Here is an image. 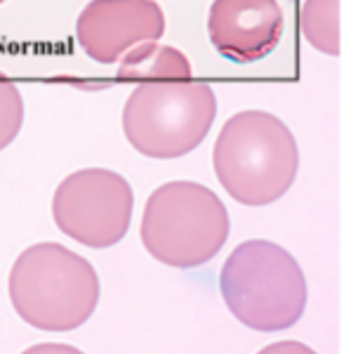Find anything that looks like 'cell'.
I'll return each mask as SVG.
<instances>
[{
    "instance_id": "1",
    "label": "cell",
    "mask_w": 344,
    "mask_h": 354,
    "mask_svg": "<svg viewBox=\"0 0 344 354\" xmlns=\"http://www.w3.org/2000/svg\"><path fill=\"white\" fill-rule=\"evenodd\" d=\"M219 184L243 206H269L292 187L300 151L290 128L274 114L238 111L222 125L212 149Z\"/></svg>"
},
{
    "instance_id": "2",
    "label": "cell",
    "mask_w": 344,
    "mask_h": 354,
    "mask_svg": "<svg viewBox=\"0 0 344 354\" xmlns=\"http://www.w3.org/2000/svg\"><path fill=\"white\" fill-rule=\"evenodd\" d=\"M7 291L21 321L40 330H73L94 314L99 276L83 255L45 241L29 246L10 269Z\"/></svg>"
},
{
    "instance_id": "3",
    "label": "cell",
    "mask_w": 344,
    "mask_h": 354,
    "mask_svg": "<svg viewBox=\"0 0 344 354\" xmlns=\"http://www.w3.org/2000/svg\"><path fill=\"white\" fill-rule=\"evenodd\" d=\"M229 312L252 330H285L307 307V279L285 248L252 238L236 246L219 272Z\"/></svg>"
},
{
    "instance_id": "4",
    "label": "cell",
    "mask_w": 344,
    "mask_h": 354,
    "mask_svg": "<svg viewBox=\"0 0 344 354\" xmlns=\"http://www.w3.org/2000/svg\"><path fill=\"white\" fill-rule=\"evenodd\" d=\"M229 213L212 189L189 180L160 184L146 198L141 244L151 257L175 269L210 262L229 238Z\"/></svg>"
},
{
    "instance_id": "5",
    "label": "cell",
    "mask_w": 344,
    "mask_h": 354,
    "mask_svg": "<svg viewBox=\"0 0 344 354\" xmlns=\"http://www.w3.org/2000/svg\"><path fill=\"white\" fill-rule=\"evenodd\" d=\"M217 116V97L193 78L137 83L123 106V132L149 159H179L205 140Z\"/></svg>"
},
{
    "instance_id": "6",
    "label": "cell",
    "mask_w": 344,
    "mask_h": 354,
    "mask_svg": "<svg viewBox=\"0 0 344 354\" xmlns=\"http://www.w3.org/2000/svg\"><path fill=\"white\" fill-rule=\"evenodd\" d=\"M135 196L123 175L85 168L64 177L52 196L59 232L87 248H111L128 234Z\"/></svg>"
},
{
    "instance_id": "7",
    "label": "cell",
    "mask_w": 344,
    "mask_h": 354,
    "mask_svg": "<svg viewBox=\"0 0 344 354\" xmlns=\"http://www.w3.org/2000/svg\"><path fill=\"white\" fill-rule=\"evenodd\" d=\"M165 14L156 0H90L76 21V38L90 59L116 64L139 43L158 40Z\"/></svg>"
},
{
    "instance_id": "8",
    "label": "cell",
    "mask_w": 344,
    "mask_h": 354,
    "mask_svg": "<svg viewBox=\"0 0 344 354\" xmlns=\"http://www.w3.org/2000/svg\"><path fill=\"white\" fill-rule=\"evenodd\" d=\"M208 33L219 55L236 64L264 59L283 36L278 0H215Z\"/></svg>"
},
{
    "instance_id": "9",
    "label": "cell",
    "mask_w": 344,
    "mask_h": 354,
    "mask_svg": "<svg viewBox=\"0 0 344 354\" xmlns=\"http://www.w3.org/2000/svg\"><path fill=\"white\" fill-rule=\"evenodd\" d=\"M118 78L144 83V80L193 78V74H191V64L184 57V52H179L177 48H170V45L149 40V43L135 45L120 57Z\"/></svg>"
},
{
    "instance_id": "10",
    "label": "cell",
    "mask_w": 344,
    "mask_h": 354,
    "mask_svg": "<svg viewBox=\"0 0 344 354\" xmlns=\"http://www.w3.org/2000/svg\"><path fill=\"white\" fill-rule=\"evenodd\" d=\"M300 29L307 43L323 55H339V0H304Z\"/></svg>"
},
{
    "instance_id": "11",
    "label": "cell",
    "mask_w": 344,
    "mask_h": 354,
    "mask_svg": "<svg viewBox=\"0 0 344 354\" xmlns=\"http://www.w3.org/2000/svg\"><path fill=\"white\" fill-rule=\"evenodd\" d=\"M24 123V99L21 92L0 71V151L12 144Z\"/></svg>"
},
{
    "instance_id": "12",
    "label": "cell",
    "mask_w": 344,
    "mask_h": 354,
    "mask_svg": "<svg viewBox=\"0 0 344 354\" xmlns=\"http://www.w3.org/2000/svg\"><path fill=\"white\" fill-rule=\"evenodd\" d=\"M257 354H316L309 345L297 340H281V342H271L266 347H262Z\"/></svg>"
},
{
    "instance_id": "13",
    "label": "cell",
    "mask_w": 344,
    "mask_h": 354,
    "mask_svg": "<svg viewBox=\"0 0 344 354\" xmlns=\"http://www.w3.org/2000/svg\"><path fill=\"white\" fill-rule=\"evenodd\" d=\"M21 354H85V352H80L73 345H64V342H40V345L24 349Z\"/></svg>"
},
{
    "instance_id": "14",
    "label": "cell",
    "mask_w": 344,
    "mask_h": 354,
    "mask_svg": "<svg viewBox=\"0 0 344 354\" xmlns=\"http://www.w3.org/2000/svg\"><path fill=\"white\" fill-rule=\"evenodd\" d=\"M0 3H5V0H0Z\"/></svg>"
}]
</instances>
